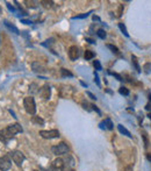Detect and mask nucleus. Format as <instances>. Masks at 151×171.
<instances>
[{"label":"nucleus","instance_id":"1","mask_svg":"<svg viewBox=\"0 0 151 171\" xmlns=\"http://www.w3.org/2000/svg\"><path fill=\"white\" fill-rule=\"evenodd\" d=\"M23 106L25 110L28 114L30 115H34L36 113V104H35V100L33 97H26L23 100Z\"/></svg>","mask_w":151,"mask_h":171},{"label":"nucleus","instance_id":"2","mask_svg":"<svg viewBox=\"0 0 151 171\" xmlns=\"http://www.w3.org/2000/svg\"><path fill=\"white\" fill-rule=\"evenodd\" d=\"M51 151L56 156H63V155H66V154L69 152V147L65 142H61L57 146H54L51 148Z\"/></svg>","mask_w":151,"mask_h":171},{"label":"nucleus","instance_id":"3","mask_svg":"<svg viewBox=\"0 0 151 171\" xmlns=\"http://www.w3.org/2000/svg\"><path fill=\"white\" fill-rule=\"evenodd\" d=\"M8 156L12 158V161L18 165V166H21V164L23 163L25 161V155H23V152L19 151V150H13V151H9L8 152Z\"/></svg>","mask_w":151,"mask_h":171},{"label":"nucleus","instance_id":"4","mask_svg":"<svg viewBox=\"0 0 151 171\" xmlns=\"http://www.w3.org/2000/svg\"><path fill=\"white\" fill-rule=\"evenodd\" d=\"M40 136L43 139L50 140V139H56L59 138L61 134L57 129H51V130H40Z\"/></svg>","mask_w":151,"mask_h":171},{"label":"nucleus","instance_id":"5","mask_svg":"<svg viewBox=\"0 0 151 171\" xmlns=\"http://www.w3.org/2000/svg\"><path fill=\"white\" fill-rule=\"evenodd\" d=\"M12 168V163L9 160V156H4L0 157V170L1 171H8Z\"/></svg>","mask_w":151,"mask_h":171},{"label":"nucleus","instance_id":"6","mask_svg":"<svg viewBox=\"0 0 151 171\" xmlns=\"http://www.w3.org/2000/svg\"><path fill=\"white\" fill-rule=\"evenodd\" d=\"M14 138V136L7 130V128H4V129H1L0 130V141H1L3 143H7L9 140H12Z\"/></svg>","mask_w":151,"mask_h":171},{"label":"nucleus","instance_id":"7","mask_svg":"<svg viewBox=\"0 0 151 171\" xmlns=\"http://www.w3.org/2000/svg\"><path fill=\"white\" fill-rule=\"evenodd\" d=\"M6 128H7V130H8L13 136H15L16 134H19V133H22V132H23L21 125L18 124V122H16V124H13V125H9V126H7Z\"/></svg>","mask_w":151,"mask_h":171},{"label":"nucleus","instance_id":"8","mask_svg":"<svg viewBox=\"0 0 151 171\" xmlns=\"http://www.w3.org/2000/svg\"><path fill=\"white\" fill-rule=\"evenodd\" d=\"M39 92H40L41 97H42L43 99H45V100H48V99L50 98V96H51V89H50V86H49L48 84L43 85Z\"/></svg>","mask_w":151,"mask_h":171},{"label":"nucleus","instance_id":"9","mask_svg":"<svg viewBox=\"0 0 151 171\" xmlns=\"http://www.w3.org/2000/svg\"><path fill=\"white\" fill-rule=\"evenodd\" d=\"M69 57L72 61H76L79 57V49L77 45H71L69 48Z\"/></svg>","mask_w":151,"mask_h":171},{"label":"nucleus","instance_id":"10","mask_svg":"<svg viewBox=\"0 0 151 171\" xmlns=\"http://www.w3.org/2000/svg\"><path fill=\"white\" fill-rule=\"evenodd\" d=\"M31 69H33V71L34 72H36V73H44L45 72V69H44V66H42L40 63H37V62H34L31 64Z\"/></svg>","mask_w":151,"mask_h":171},{"label":"nucleus","instance_id":"11","mask_svg":"<svg viewBox=\"0 0 151 171\" xmlns=\"http://www.w3.org/2000/svg\"><path fill=\"white\" fill-rule=\"evenodd\" d=\"M53 166L55 169H58V170H62L64 166H65V163H64V160L63 158H56L54 162H53Z\"/></svg>","mask_w":151,"mask_h":171},{"label":"nucleus","instance_id":"12","mask_svg":"<svg viewBox=\"0 0 151 171\" xmlns=\"http://www.w3.org/2000/svg\"><path fill=\"white\" fill-rule=\"evenodd\" d=\"M100 128H101V129H109V130H112L113 129V124L110 121V119H106L105 121L100 122Z\"/></svg>","mask_w":151,"mask_h":171},{"label":"nucleus","instance_id":"13","mask_svg":"<svg viewBox=\"0 0 151 171\" xmlns=\"http://www.w3.org/2000/svg\"><path fill=\"white\" fill-rule=\"evenodd\" d=\"M117 129H119V132H120L121 134H123V135L128 136V138H132V135L130 134V132H129L127 128H124L122 125H117Z\"/></svg>","mask_w":151,"mask_h":171},{"label":"nucleus","instance_id":"14","mask_svg":"<svg viewBox=\"0 0 151 171\" xmlns=\"http://www.w3.org/2000/svg\"><path fill=\"white\" fill-rule=\"evenodd\" d=\"M131 62H132L134 66H135L136 71H137V72H141V67H140V65H138V61H137V57H136L135 55L131 56Z\"/></svg>","mask_w":151,"mask_h":171},{"label":"nucleus","instance_id":"15","mask_svg":"<svg viewBox=\"0 0 151 171\" xmlns=\"http://www.w3.org/2000/svg\"><path fill=\"white\" fill-rule=\"evenodd\" d=\"M31 122L36 124V125H44V120H43V119H41L40 116H33L31 118Z\"/></svg>","mask_w":151,"mask_h":171},{"label":"nucleus","instance_id":"16","mask_svg":"<svg viewBox=\"0 0 151 171\" xmlns=\"http://www.w3.org/2000/svg\"><path fill=\"white\" fill-rule=\"evenodd\" d=\"M5 26H6V27H7V28H8L9 30H13V31H14L15 34H20V31H19V29H18V28H16L15 26H13V25H11V23H9L8 21H5Z\"/></svg>","mask_w":151,"mask_h":171},{"label":"nucleus","instance_id":"17","mask_svg":"<svg viewBox=\"0 0 151 171\" xmlns=\"http://www.w3.org/2000/svg\"><path fill=\"white\" fill-rule=\"evenodd\" d=\"M61 75H62V77H73V73L72 72H70L69 70H66V69H61Z\"/></svg>","mask_w":151,"mask_h":171},{"label":"nucleus","instance_id":"18","mask_svg":"<svg viewBox=\"0 0 151 171\" xmlns=\"http://www.w3.org/2000/svg\"><path fill=\"white\" fill-rule=\"evenodd\" d=\"M94 56H95V55H94V53H93L92 50H86L85 54H84V57H85V59H92Z\"/></svg>","mask_w":151,"mask_h":171},{"label":"nucleus","instance_id":"19","mask_svg":"<svg viewBox=\"0 0 151 171\" xmlns=\"http://www.w3.org/2000/svg\"><path fill=\"white\" fill-rule=\"evenodd\" d=\"M29 92H30L31 94H34V93H37V92H39V91H37V85H36L35 83L30 84V86H29Z\"/></svg>","mask_w":151,"mask_h":171},{"label":"nucleus","instance_id":"20","mask_svg":"<svg viewBox=\"0 0 151 171\" xmlns=\"http://www.w3.org/2000/svg\"><path fill=\"white\" fill-rule=\"evenodd\" d=\"M41 4H42L43 7H45V8H53V6H54V3H53V1H47V0H42Z\"/></svg>","mask_w":151,"mask_h":171},{"label":"nucleus","instance_id":"21","mask_svg":"<svg viewBox=\"0 0 151 171\" xmlns=\"http://www.w3.org/2000/svg\"><path fill=\"white\" fill-rule=\"evenodd\" d=\"M96 35H98L100 39L104 40V39L106 37V31H105L104 29H98V30H96Z\"/></svg>","mask_w":151,"mask_h":171},{"label":"nucleus","instance_id":"22","mask_svg":"<svg viewBox=\"0 0 151 171\" xmlns=\"http://www.w3.org/2000/svg\"><path fill=\"white\" fill-rule=\"evenodd\" d=\"M107 48H108V49H110V50L113 51V53H114V54H116V55H119V54H120V50L117 49L115 45H113V44H107Z\"/></svg>","mask_w":151,"mask_h":171},{"label":"nucleus","instance_id":"23","mask_svg":"<svg viewBox=\"0 0 151 171\" xmlns=\"http://www.w3.org/2000/svg\"><path fill=\"white\" fill-rule=\"evenodd\" d=\"M81 106L84 107V110H86L87 112H91V111H92V108H91V104H88L87 101H82V102H81Z\"/></svg>","mask_w":151,"mask_h":171},{"label":"nucleus","instance_id":"24","mask_svg":"<svg viewBox=\"0 0 151 171\" xmlns=\"http://www.w3.org/2000/svg\"><path fill=\"white\" fill-rule=\"evenodd\" d=\"M119 28H120V29H121V31L124 34V36L129 37V34H128V31H127V28H126V26H124L123 23H119Z\"/></svg>","mask_w":151,"mask_h":171},{"label":"nucleus","instance_id":"25","mask_svg":"<svg viewBox=\"0 0 151 171\" xmlns=\"http://www.w3.org/2000/svg\"><path fill=\"white\" fill-rule=\"evenodd\" d=\"M119 92H120L121 94H123V96H128V94H129V90H128L127 88H124V86H121V88L119 89Z\"/></svg>","mask_w":151,"mask_h":171},{"label":"nucleus","instance_id":"26","mask_svg":"<svg viewBox=\"0 0 151 171\" xmlns=\"http://www.w3.org/2000/svg\"><path fill=\"white\" fill-rule=\"evenodd\" d=\"M93 65H94V67H95V70H98V71L102 70V66H101V64H100L99 61H94V62H93Z\"/></svg>","mask_w":151,"mask_h":171},{"label":"nucleus","instance_id":"27","mask_svg":"<svg viewBox=\"0 0 151 171\" xmlns=\"http://www.w3.org/2000/svg\"><path fill=\"white\" fill-rule=\"evenodd\" d=\"M143 70H144V72L148 75V73H150V71H151V63H146L145 65H144V67H143Z\"/></svg>","mask_w":151,"mask_h":171},{"label":"nucleus","instance_id":"28","mask_svg":"<svg viewBox=\"0 0 151 171\" xmlns=\"http://www.w3.org/2000/svg\"><path fill=\"white\" fill-rule=\"evenodd\" d=\"M88 14L90 13H84V14H80V15H77V16H73V20H76V19H84V18H87L88 16Z\"/></svg>","mask_w":151,"mask_h":171},{"label":"nucleus","instance_id":"29","mask_svg":"<svg viewBox=\"0 0 151 171\" xmlns=\"http://www.w3.org/2000/svg\"><path fill=\"white\" fill-rule=\"evenodd\" d=\"M142 136H143V139H144V147L146 148L149 146V141H148V136H146V133L145 132H142Z\"/></svg>","mask_w":151,"mask_h":171},{"label":"nucleus","instance_id":"30","mask_svg":"<svg viewBox=\"0 0 151 171\" xmlns=\"http://www.w3.org/2000/svg\"><path fill=\"white\" fill-rule=\"evenodd\" d=\"M109 73H110L112 76H114L115 78H117V80H120V81H122V80H123V78H122L119 73H115V72H109Z\"/></svg>","mask_w":151,"mask_h":171},{"label":"nucleus","instance_id":"31","mask_svg":"<svg viewBox=\"0 0 151 171\" xmlns=\"http://www.w3.org/2000/svg\"><path fill=\"white\" fill-rule=\"evenodd\" d=\"M94 81L96 83V85L98 86H100V81H99V76H98V73L94 71Z\"/></svg>","mask_w":151,"mask_h":171},{"label":"nucleus","instance_id":"32","mask_svg":"<svg viewBox=\"0 0 151 171\" xmlns=\"http://www.w3.org/2000/svg\"><path fill=\"white\" fill-rule=\"evenodd\" d=\"M26 4H27L28 7H33V8L36 7V5H34V4H36L35 1H26Z\"/></svg>","mask_w":151,"mask_h":171},{"label":"nucleus","instance_id":"33","mask_svg":"<svg viewBox=\"0 0 151 171\" xmlns=\"http://www.w3.org/2000/svg\"><path fill=\"white\" fill-rule=\"evenodd\" d=\"M91 107H92V110H94V111H95V112H96L98 114H101V112H100V110H99V108H98V107H96L95 105H93V104H91Z\"/></svg>","mask_w":151,"mask_h":171},{"label":"nucleus","instance_id":"34","mask_svg":"<svg viewBox=\"0 0 151 171\" xmlns=\"http://www.w3.org/2000/svg\"><path fill=\"white\" fill-rule=\"evenodd\" d=\"M122 11H123V5H120L119 12H117V16H121V15H122Z\"/></svg>","mask_w":151,"mask_h":171},{"label":"nucleus","instance_id":"35","mask_svg":"<svg viewBox=\"0 0 151 171\" xmlns=\"http://www.w3.org/2000/svg\"><path fill=\"white\" fill-rule=\"evenodd\" d=\"M86 94H87V96H88L91 99H93V100H96V97H95L94 94H92L91 92H86Z\"/></svg>","mask_w":151,"mask_h":171},{"label":"nucleus","instance_id":"36","mask_svg":"<svg viewBox=\"0 0 151 171\" xmlns=\"http://www.w3.org/2000/svg\"><path fill=\"white\" fill-rule=\"evenodd\" d=\"M21 22H22V23H26V25H30V23H33L31 21H29V20H25V19H21Z\"/></svg>","mask_w":151,"mask_h":171},{"label":"nucleus","instance_id":"37","mask_svg":"<svg viewBox=\"0 0 151 171\" xmlns=\"http://www.w3.org/2000/svg\"><path fill=\"white\" fill-rule=\"evenodd\" d=\"M7 7H8V8H9V9H11V11H13V12H14V11H15V8H14V7H13V6H11V4H7Z\"/></svg>","mask_w":151,"mask_h":171},{"label":"nucleus","instance_id":"38","mask_svg":"<svg viewBox=\"0 0 151 171\" xmlns=\"http://www.w3.org/2000/svg\"><path fill=\"white\" fill-rule=\"evenodd\" d=\"M145 108H146L148 111H150V110H151V104H150V102H149V104H146V106H145Z\"/></svg>","mask_w":151,"mask_h":171},{"label":"nucleus","instance_id":"39","mask_svg":"<svg viewBox=\"0 0 151 171\" xmlns=\"http://www.w3.org/2000/svg\"><path fill=\"white\" fill-rule=\"evenodd\" d=\"M146 158L149 160V162H151V155L150 154H146Z\"/></svg>","mask_w":151,"mask_h":171},{"label":"nucleus","instance_id":"40","mask_svg":"<svg viewBox=\"0 0 151 171\" xmlns=\"http://www.w3.org/2000/svg\"><path fill=\"white\" fill-rule=\"evenodd\" d=\"M93 20H94V21H95V20H96V21H99L100 19L98 18V16H95V15H94V16H93Z\"/></svg>","mask_w":151,"mask_h":171},{"label":"nucleus","instance_id":"41","mask_svg":"<svg viewBox=\"0 0 151 171\" xmlns=\"http://www.w3.org/2000/svg\"><path fill=\"white\" fill-rule=\"evenodd\" d=\"M80 84H81V85H82V86H85V88H87V85H86V84H85V83H84V81H80Z\"/></svg>","mask_w":151,"mask_h":171},{"label":"nucleus","instance_id":"42","mask_svg":"<svg viewBox=\"0 0 151 171\" xmlns=\"http://www.w3.org/2000/svg\"><path fill=\"white\" fill-rule=\"evenodd\" d=\"M65 171H76V170H73V169H66Z\"/></svg>","mask_w":151,"mask_h":171},{"label":"nucleus","instance_id":"43","mask_svg":"<svg viewBox=\"0 0 151 171\" xmlns=\"http://www.w3.org/2000/svg\"><path fill=\"white\" fill-rule=\"evenodd\" d=\"M149 99H150V101H151V94H149Z\"/></svg>","mask_w":151,"mask_h":171},{"label":"nucleus","instance_id":"44","mask_svg":"<svg viewBox=\"0 0 151 171\" xmlns=\"http://www.w3.org/2000/svg\"><path fill=\"white\" fill-rule=\"evenodd\" d=\"M148 116H149V118H150V119H151V114H149V115H148Z\"/></svg>","mask_w":151,"mask_h":171},{"label":"nucleus","instance_id":"45","mask_svg":"<svg viewBox=\"0 0 151 171\" xmlns=\"http://www.w3.org/2000/svg\"><path fill=\"white\" fill-rule=\"evenodd\" d=\"M34 171H37V170H34Z\"/></svg>","mask_w":151,"mask_h":171}]
</instances>
